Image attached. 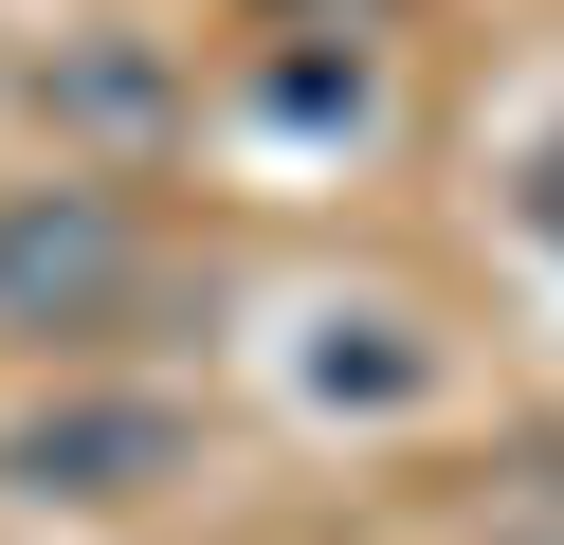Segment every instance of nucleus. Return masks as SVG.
I'll use <instances>...</instances> for the list:
<instances>
[{"label":"nucleus","instance_id":"1","mask_svg":"<svg viewBox=\"0 0 564 545\" xmlns=\"http://www.w3.org/2000/svg\"><path fill=\"white\" fill-rule=\"evenodd\" d=\"M128 291V218L91 182H19L0 200V327H91Z\"/></svg>","mask_w":564,"mask_h":545},{"label":"nucleus","instance_id":"2","mask_svg":"<svg viewBox=\"0 0 564 545\" xmlns=\"http://www.w3.org/2000/svg\"><path fill=\"white\" fill-rule=\"evenodd\" d=\"M164 472H183V418H164V400H55V418L0 436V491H55V509L164 491Z\"/></svg>","mask_w":564,"mask_h":545}]
</instances>
